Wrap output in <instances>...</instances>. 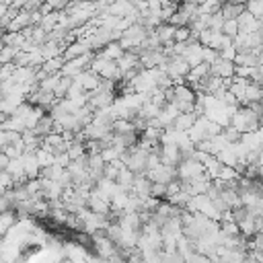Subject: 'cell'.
<instances>
[{
  "label": "cell",
  "instance_id": "obj_1",
  "mask_svg": "<svg viewBox=\"0 0 263 263\" xmlns=\"http://www.w3.org/2000/svg\"><path fill=\"white\" fill-rule=\"evenodd\" d=\"M230 125H234L240 134H247V132H255L259 125V113H255L251 107L247 105H238L232 115H230Z\"/></svg>",
  "mask_w": 263,
  "mask_h": 263
},
{
  "label": "cell",
  "instance_id": "obj_2",
  "mask_svg": "<svg viewBox=\"0 0 263 263\" xmlns=\"http://www.w3.org/2000/svg\"><path fill=\"white\" fill-rule=\"evenodd\" d=\"M210 74L220 76V78H232L234 76V62L232 60L218 58V60H214L210 64Z\"/></svg>",
  "mask_w": 263,
  "mask_h": 263
},
{
  "label": "cell",
  "instance_id": "obj_3",
  "mask_svg": "<svg viewBox=\"0 0 263 263\" xmlns=\"http://www.w3.org/2000/svg\"><path fill=\"white\" fill-rule=\"evenodd\" d=\"M236 23H238V33H253V31H257V29L261 27L263 21H259V18H255L251 12L242 10V12L236 16Z\"/></svg>",
  "mask_w": 263,
  "mask_h": 263
},
{
  "label": "cell",
  "instance_id": "obj_4",
  "mask_svg": "<svg viewBox=\"0 0 263 263\" xmlns=\"http://www.w3.org/2000/svg\"><path fill=\"white\" fill-rule=\"evenodd\" d=\"M158 156H160V162H166V164H177L183 158L177 144H160Z\"/></svg>",
  "mask_w": 263,
  "mask_h": 263
},
{
  "label": "cell",
  "instance_id": "obj_5",
  "mask_svg": "<svg viewBox=\"0 0 263 263\" xmlns=\"http://www.w3.org/2000/svg\"><path fill=\"white\" fill-rule=\"evenodd\" d=\"M195 119H197V113H195V111H185V113H179V115L173 119V123H171L168 127H173V129H177V132H187V129L193 125Z\"/></svg>",
  "mask_w": 263,
  "mask_h": 263
},
{
  "label": "cell",
  "instance_id": "obj_6",
  "mask_svg": "<svg viewBox=\"0 0 263 263\" xmlns=\"http://www.w3.org/2000/svg\"><path fill=\"white\" fill-rule=\"evenodd\" d=\"M154 33H156V37H158L160 45H168V43H173L175 27H173V25H168V23L164 21V23H160L158 27H154Z\"/></svg>",
  "mask_w": 263,
  "mask_h": 263
},
{
  "label": "cell",
  "instance_id": "obj_7",
  "mask_svg": "<svg viewBox=\"0 0 263 263\" xmlns=\"http://www.w3.org/2000/svg\"><path fill=\"white\" fill-rule=\"evenodd\" d=\"M253 101H263V86L259 82L249 80V84L245 88V101H242V105L253 103Z\"/></svg>",
  "mask_w": 263,
  "mask_h": 263
},
{
  "label": "cell",
  "instance_id": "obj_8",
  "mask_svg": "<svg viewBox=\"0 0 263 263\" xmlns=\"http://www.w3.org/2000/svg\"><path fill=\"white\" fill-rule=\"evenodd\" d=\"M33 132H35L37 136H41V138H43V136H47L49 132H53V117L43 113V115L37 119V123L33 125Z\"/></svg>",
  "mask_w": 263,
  "mask_h": 263
},
{
  "label": "cell",
  "instance_id": "obj_9",
  "mask_svg": "<svg viewBox=\"0 0 263 263\" xmlns=\"http://www.w3.org/2000/svg\"><path fill=\"white\" fill-rule=\"evenodd\" d=\"M134 179H136V173L123 164V166L119 168L117 177H115V183H119L123 189H127V191H129V189H132V185H134Z\"/></svg>",
  "mask_w": 263,
  "mask_h": 263
},
{
  "label": "cell",
  "instance_id": "obj_10",
  "mask_svg": "<svg viewBox=\"0 0 263 263\" xmlns=\"http://www.w3.org/2000/svg\"><path fill=\"white\" fill-rule=\"evenodd\" d=\"M123 51H125V49L119 45V41H109V43H105V45L101 47V51H97V53H101L103 58H109V60H117Z\"/></svg>",
  "mask_w": 263,
  "mask_h": 263
},
{
  "label": "cell",
  "instance_id": "obj_11",
  "mask_svg": "<svg viewBox=\"0 0 263 263\" xmlns=\"http://www.w3.org/2000/svg\"><path fill=\"white\" fill-rule=\"evenodd\" d=\"M111 132L113 134H129V132H136V125L132 119H123V117H115L111 121Z\"/></svg>",
  "mask_w": 263,
  "mask_h": 263
},
{
  "label": "cell",
  "instance_id": "obj_12",
  "mask_svg": "<svg viewBox=\"0 0 263 263\" xmlns=\"http://www.w3.org/2000/svg\"><path fill=\"white\" fill-rule=\"evenodd\" d=\"M242 10H245V4H234V2H228V0H224L222 6H220V14L224 18H236Z\"/></svg>",
  "mask_w": 263,
  "mask_h": 263
},
{
  "label": "cell",
  "instance_id": "obj_13",
  "mask_svg": "<svg viewBox=\"0 0 263 263\" xmlns=\"http://www.w3.org/2000/svg\"><path fill=\"white\" fill-rule=\"evenodd\" d=\"M62 66H64V58H62V55L47 58V60H43V64H41V68L45 70V74H55V72L62 70Z\"/></svg>",
  "mask_w": 263,
  "mask_h": 263
},
{
  "label": "cell",
  "instance_id": "obj_14",
  "mask_svg": "<svg viewBox=\"0 0 263 263\" xmlns=\"http://www.w3.org/2000/svg\"><path fill=\"white\" fill-rule=\"evenodd\" d=\"M70 86H72V78L62 74L60 80H58V84H55V88H53V97H55V99H64V97L68 95Z\"/></svg>",
  "mask_w": 263,
  "mask_h": 263
},
{
  "label": "cell",
  "instance_id": "obj_15",
  "mask_svg": "<svg viewBox=\"0 0 263 263\" xmlns=\"http://www.w3.org/2000/svg\"><path fill=\"white\" fill-rule=\"evenodd\" d=\"M166 23H168V25H173V27H185V25H189V23H191V18H189V14H185L181 8H177V10L166 18Z\"/></svg>",
  "mask_w": 263,
  "mask_h": 263
},
{
  "label": "cell",
  "instance_id": "obj_16",
  "mask_svg": "<svg viewBox=\"0 0 263 263\" xmlns=\"http://www.w3.org/2000/svg\"><path fill=\"white\" fill-rule=\"evenodd\" d=\"M35 158H37V162H39V166L43 168V166H51L53 164V152H49L47 148H43V146H39L37 150H35Z\"/></svg>",
  "mask_w": 263,
  "mask_h": 263
},
{
  "label": "cell",
  "instance_id": "obj_17",
  "mask_svg": "<svg viewBox=\"0 0 263 263\" xmlns=\"http://www.w3.org/2000/svg\"><path fill=\"white\" fill-rule=\"evenodd\" d=\"M245 10L251 12L255 18L263 21V0H247L245 2Z\"/></svg>",
  "mask_w": 263,
  "mask_h": 263
},
{
  "label": "cell",
  "instance_id": "obj_18",
  "mask_svg": "<svg viewBox=\"0 0 263 263\" xmlns=\"http://www.w3.org/2000/svg\"><path fill=\"white\" fill-rule=\"evenodd\" d=\"M220 31H222L224 35H228V37H236V33H238V23H236V18H224Z\"/></svg>",
  "mask_w": 263,
  "mask_h": 263
},
{
  "label": "cell",
  "instance_id": "obj_19",
  "mask_svg": "<svg viewBox=\"0 0 263 263\" xmlns=\"http://www.w3.org/2000/svg\"><path fill=\"white\" fill-rule=\"evenodd\" d=\"M222 136H224L230 144H234V142H238V140H240V136H242V134H240L234 125H230V123H228V125H224V127H222Z\"/></svg>",
  "mask_w": 263,
  "mask_h": 263
},
{
  "label": "cell",
  "instance_id": "obj_20",
  "mask_svg": "<svg viewBox=\"0 0 263 263\" xmlns=\"http://www.w3.org/2000/svg\"><path fill=\"white\" fill-rule=\"evenodd\" d=\"M16 53H18L16 47H12V45H4V47L0 49V64H8V62H12Z\"/></svg>",
  "mask_w": 263,
  "mask_h": 263
},
{
  "label": "cell",
  "instance_id": "obj_21",
  "mask_svg": "<svg viewBox=\"0 0 263 263\" xmlns=\"http://www.w3.org/2000/svg\"><path fill=\"white\" fill-rule=\"evenodd\" d=\"M119 150L115 148V146H105L103 150H101V156H103V160L105 162H109V160H115V158H119Z\"/></svg>",
  "mask_w": 263,
  "mask_h": 263
},
{
  "label": "cell",
  "instance_id": "obj_22",
  "mask_svg": "<svg viewBox=\"0 0 263 263\" xmlns=\"http://www.w3.org/2000/svg\"><path fill=\"white\" fill-rule=\"evenodd\" d=\"M201 55H203V62H208V64H212L214 60H218V58H220L218 49H214V47H208V45H203V49H201Z\"/></svg>",
  "mask_w": 263,
  "mask_h": 263
},
{
  "label": "cell",
  "instance_id": "obj_23",
  "mask_svg": "<svg viewBox=\"0 0 263 263\" xmlns=\"http://www.w3.org/2000/svg\"><path fill=\"white\" fill-rule=\"evenodd\" d=\"M0 185L2 187H6V189H10V187H14V179H12V175L4 168V171H0Z\"/></svg>",
  "mask_w": 263,
  "mask_h": 263
},
{
  "label": "cell",
  "instance_id": "obj_24",
  "mask_svg": "<svg viewBox=\"0 0 263 263\" xmlns=\"http://www.w3.org/2000/svg\"><path fill=\"white\" fill-rule=\"evenodd\" d=\"M8 160H10V158H8V156H6V154H4L2 150H0V171H4V168H6Z\"/></svg>",
  "mask_w": 263,
  "mask_h": 263
},
{
  "label": "cell",
  "instance_id": "obj_25",
  "mask_svg": "<svg viewBox=\"0 0 263 263\" xmlns=\"http://www.w3.org/2000/svg\"><path fill=\"white\" fill-rule=\"evenodd\" d=\"M4 193H6V187H2V185H0V195H4Z\"/></svg>",
  "mask_w": 263,
  "mask_h": 263
}]
</instances>
